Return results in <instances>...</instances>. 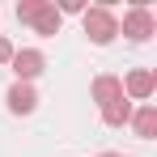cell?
I'll return each mask as SVG.
<instances>
[{"mask_svg":"<svg viewBox=\"0 0 157 157\" xmlns=\"http://www.w3.org/2000/svg\"><path fill=\"white\" fill-rule=\"evenodd\" d=\"M85 34H89L98 47H106V43L119 34V21L110 17V9H102V4H98V9H85Z\"/></svg>","mask_w":157,"mask_h":157,"instance_id":"cell-1","label":"cell"},{"mask_svg":"<svg viewBox=\"0 0 157 157\" xmlns=\"http://www.w3.org/2000/svg\"><path fill=\"white\" fill-rule=\"evenodd\" d=\"M123 34H128L132 43H144V38H153V13H149L144 4H136L128 17H123Z\"/></svg>","mask_w":157,"mask_h":157,"instance_id":"cell-2","label":"cell"},{"mask_svg":"<svg viewBox=\"0 0 157 157\" xmlns=\"http://www.w3.org/2000/svg\"><path fill=\"white\" fill-rule=\"evenodd\" d=\"M9 64H13V72L21 77V85H26V81H34L38 72H43V64H47V59H43V51L26 47V51H13V59H9Z\"/></svg>","mask_w":157,"mask_h":157,"instance_id":"cell-3","label":"cell"},{"mask_svg":"<svg viewBox=\"0 0 157 157\" xmlns=\"http://www.w3.org/2000/svg\"><path fill=\"white\" fill-rule=\"evenodd\" d=\"M30 21H34V30H38V34H59V21H64V17H59V9H55V4H47V0H43V4L34 9V17H30Z\"/></svg>","mask_w":157,"mask_h":157,"instance_id":"cell-4","label":"cell"},{"mask_svg":"<svg viewBox=\"0 0 157 157\" xmlns=\"http://www.w3.org/2000/svg\"><path fill=\"white\" fill-rule=\"evenodd\" d=\"M34 106H38V98H34V89L17 81V85L9 89V110H13V115H30Z\"/></svg>","mask_w":157,"mask_h":157,"instance_id":"cell-5","label":"cell"},{"mask_svg":"<svg viewBox=\"0 0 157 157\" xmlns=\"http://www.w3.org/2000/svg\"><path fill=\"white\" fill-rule=\"evenodd\" d=\"M153 85H157V77L149 72V68H136V72L128 77V94H132V98H149Z\"/></svg>","mask_w":157,"mask_h":157,"instance_id":"cell-6","label":"cell"},{"mask_svg":"<svg viewBox=\"0 0 157 157\" xmlns=\"http://www.w3.org/2000/svg\"><path fill=\"white\" fill-rule=\"evenodd\" d=\"M94 98H98V102H115V98H123V81L119 77H98L94 81Z\"/></svg>","mask_w":157,"mask_h":157,"instance_id":"cell-7","label":"cell"},{"mask_svg":"<svg viewBox=\"0 0 157 157\" xmlns=\"http://www.w3.org/2000/svg\"><path fill=\"white\" fill-rule=\"evenodd\" d=\"M102 119L110 123V128H123V123L132 119V102H128V98H115V102H106V106H102Z\"/></svg>","mask_w":157,"mask_h":157,"instance_id":"cell-8","label":"cell"},{"mask_svg":"<svg viewBox=\"0 0 157 157\" xmlns=\"http://www.w3.org/2000/svg\"><path fill=\"white\" fill-rule=\"evenodd\" d=\"M132 123H136V136H144V140H153V132H157V106H140Z\"/></svg>","mask_w":157,"mask_h":157,"instance_id":"cell-9","label":"cell"},{"mask_svg":"<svg viewBox=\"0 0 157 157\" xmlns=\"http://www.w3.org/2000/svg\"><path fill=\"white\" fill-rule=\"evenodd\" d=\"M38 4H43V0H21V4H17V17H21V21H30Z\"/></svg>","mask_w":157,"mask_h":157,"instance_id":"cell-10","label":"cell"},{"mask_svg":"<svg viewBox=\"0 0 157 157\" xmlns=\"http://www.w3.org/2000/svg\"><path fill=\"white\" fill-rule=\"evenodd\" d=\"M13 59V47H9V38H0V64H9Z\"/></svg>","mask_w":157,"mask_h":157,"instance_id":"cell-11","label":"cell"},{"mask_svg":"<svg viewBox=\"0 0 157 157\" xmlns=\"http://www.w3.org/2000/svg\"><path fill=\"white\" fill-rule=\"evenodd\" d=\"M102 157H119V153H102Z\"/></svg>","mask_w":157,"mask_h":157,"instance_id":"cell-12","label":"cell"}]
</instances>
